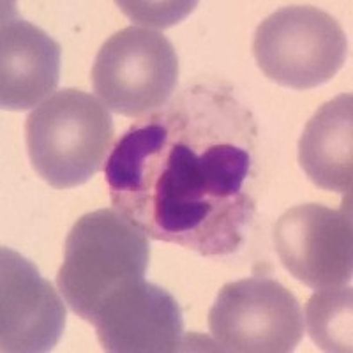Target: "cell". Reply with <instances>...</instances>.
I'll list each match as a JSON object with an SVG mask.
<instances>
[{
    "mask_svg": "<svg viewBox=\"0 0 353 353\" xmlns=\"http://www.w3.org/2000/svg\"><path fill=\"white\" fill-rule=\"evenodd\" d=\"M117 6L137 23L165 28L184 20L188 17V12L196 8V2H170V4H163V2H157V4L119 2Z\"/></svg>",
    "mask_w": 353,
    "mask_h": 353,
    "instance_id": "13",
    "label": "cell"
},
{
    "mask_svg": "<svg viewBox=\"0 0 353 353\" xmlns=\"http://www.w3.org/2000/svg\"><path fill=\"white\" fill-rule=\"evenodd\" d=\"M283 267L313 290L341 288L353 276L352 196L339 210L305 203L286 210L274 226Z\"/></svg>",
    "mask_w": 353,
    "mask_h": 353,
    "instance_id": "7",
    "label": "cell"
},
{
    "mask_svg": "<svg viewBox=\"0 0 353 353\" xmlns=\"http://www.w3.org/2000/svg\"><path fill=\"white\" fill-rule=\"evenodd\" d=\"M256 124L228 90L188 88L141 117L106 161L115 210L147 237L235 253L256 209Z\"/></svg>",
    "mask_w": 353,
    "mask_h": 353,
    "instance_id": "1",
    "label": "cell"
},
{
    "mask_svg": "<svg viewBox=\"0 0 353 353\" xmlns=\"http://www.w3.org/2000/svg\"><path fill=\"white\" fill-rule=\"evenodd\" d=\"M209 329L217 352L288 353L304 337L299 301L272 277L225 285L210 307Z\"/></svg>",
    "mask_w": 353,
    "mask_h": 353,
    "instance_id": "6",
    "label": "cell"
},
{
    "mask_svg": "<svg viewBox=\"0 0 353 353\" xmlns=\"http://www.w3.org/2000/svg\"><path fill=\"white\" fill-rule=\"evenodd\" d=\"M253 53L265 77L283 87L309 90L332 80L348 55L339 21L314 6L293 4L265 18Z\"/></svg>",
    "mask_w": 353,
    "mask_h": 353,
    "instance_id": "4",
    "label": "cell"
},
{
    "mask_svg": "<svg viewBox=\"0 0 353 353\" xmlns=\"http://www.w3.org/2000/svg\"><path fill=\"white\" fill-rule=\"evenodd\" d=\"M65 329V305L32 261L0 249V350L43 353L55 348Z\"/></svg>",
    "mask_w": 353,
    "mask_h": 353,
    "instance_id": "9",
    "label": "cell"
},
{
    "mask_svg": "<svg viewBox=\"0 0 353 353\" xmlns=\"http://www.w3.org/2000/svg\"><path fill=\"white\" fill-rule=\"evenodd\" d=\"M92 87L101 103L124 117H145L168 103L179 80L173 44L152 28L125 27L97 52Z\"/></svg>",
    "mask_w": 353,
    "mask_h": 353,
    "instance_id": "5",
    "label": "cell"
},
{
    "mask_svg": "<svg viewBox=\"0 0 353 353\" xmlns=\"http://www.w3.org/2000/svg\"><path fill=\"white\" fill-rule=\"evenodd\" d=\"M299 163L309 181L325 191L350 194L353 179V96L321 106L299 141Z\"/></svg>",
    "mask_w": 353,
    "mask_h": 353,
    "instance_id": "11",
    "label": "cell"
},
{
    "mask_svg": "<svg viewBox=\"0 0 353 353\" xmlns=\"http://www.w3.org/2000/svg\"><path fill=\"white\" fill-rule=\"evenodd\" d=\"M115 128L97 97L64 88L37 106L25 122L32 168L55 189H72L92 179L112 147Z\"/></svg>",
    "mask_w": 353,
    "mask_h": 353,
    "instance_id": "3",
    "label": "cell"
},
{
    "mask_svg": "<svg viewBox=\"0 0 353 353\" xmlns=\"http://www.w3.org/2000/svg\"><path fill=\"white\" fill-rule=\"evenodd\" d=\"M61 44L30 21L12 2H2L0 106L23 112L43 105L61 80Z\"/></svg>",
    "mask_w": 353,
    "mask_h": 353,
    "instance_id": "10",
    "label": "cell"
},
{
    "mask_svg": "<svg viewBox=\"0 0 353 353\" xmlns=\"http://www.w3.org/2000/svg\"><path fill=\"white\" fill-rule=\"evenodd\" d=\"M352 288L316 290L305 305L309 337L325 352H352Z\"/></svg>",
    "mask_w": 353,
    "mask_h": 353,
    "instance_id": "12",
    "label": "cell"
},
{
    "mask_svg": "<svg viewBox=\"0 0 353 353\" xmlns=\"http://www.w3.org/2000/svg\"><path fill=\"white\" fill-rule=\"evenodd\" d=\"M149 260V237L138 226L115 209L94 210L68 233L57 285L72 313L90 321L110 293L145 279Z\"/></svg>",
    "mask_w": 353,
    "mask_h": 353,
    "instance_id": "2",
    "label": "cell"
},
{
    "mask_svg": "<svg viewBox=\"0 0 353 353\" xmlns=\"http://www.w3.org/2000/svg\"><path fill=\"white\" fill-rule=\"evenodd\" d=\"M90 323L103 350L112 353H172L191 341L173 295L145 279L110 293Z\"/></svg>",
    "mask_w": 353,
    "mask_h": 353,
    "instance_id": "8",
    "label": "cell"
}]
</instances>
